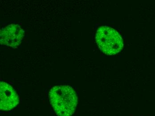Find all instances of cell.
<instances>
[{
    "instance_id": "6da1fadb",
    "label": "cell",
    "mask_w": 155,
    "mask_h": 116,
    "mask_svg": "<svg viewBox=\"0 0 155 116\" xmlns=\"http://www.w3.org/2000/svg\"><path fill=\"white\" fill-rule=\"evenodd\" d=\"M51 105L58 116H71L77 107L78 98L71 87L67 85L56 86L49 92Z\"/></svg>"
},
{
    "instance_id": "7a4b0ae2",
    "label": "cell",
    "mask_w": 155,
    "mask_h": 116,
    "mask_svg": "<svg viewBox=\"0 0 155 116\" xmlns=\"http://www.w3.org/2000/svg\"><path fill=\"white\" fill-rule=\"evenodd\" d=\"M95 40L101 51L107 55H115L123 48L124 41L120 35L108 26H101L98 28Z\"/></svg>"
},
{
    "instance_id": "3957f363",
    "label": "cell",
    "mask_w": 155,
    "mask_h": 116,
    "mask_svg": "<svg viewBox=\"0 0 155 116\" xmlns=\"http://www.w3.org/2000/svg\"><path fill=\"white\" fill-rule=\"evenodd\" d=\"M24 35V31L20 25L16 24L8 25L1 30V44L15 48L21 43Z\"/></svg>"
},
{
    "instance_id": "277c9868",
    "label": "cell",
    "mask_w": 155,
    "mask_h": 116,
    "mask_svg": "<svg viewBox=\"0 0 155 116\" xmlns=\"http://www.w3.org/2000/svg\"><path fill=\"white\" fill-rule=\"evenodd\" d=\"M0 108L3 111H9L18 105L19 98L14 88L4 82L0 83Z\"/></svg>"
}]
</instances>
